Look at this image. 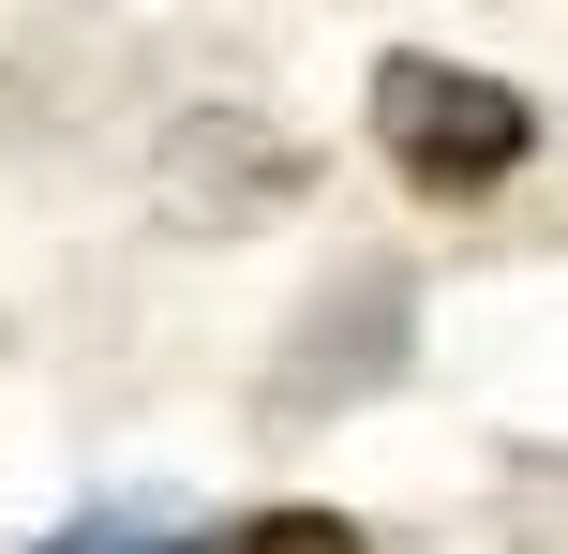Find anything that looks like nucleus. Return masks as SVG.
<instances>
[{
    "label": "nucleus",
    "instance_id": "f257e3e1",
    "mask_svg": "<svg viewBox=\"0 0 568 554\" xmlns=\"http://www.w3.org/2000/svg\"><path fill=\"white\" fill-rule=\"evenodd\" d=\"M374 150H389L419 195H494V180H524L539 120H524V90L479 75V60H389V75H374Z\"/></svg>",
    "mask_w": 568,
    "mask_h": 554
},
{
    "label": "nucleus",
    "instance_id": "f03ea898",
    "mask_svg": "<svg viewBox=\"0 0 568 554\" xmlns=\"http://www.w3.org/2000/svg\"><path fill=\"white\" fill-rule=\"evenodd\" d=\"M240 554H359L344 510H270V525H240Z\"/></svg>",
    "mask_w": 568,
    "mask_h": 554
},
{
    "label": "nucleus",
    "instance_id": "7ed1b4c3",
    "mask_svg": "<svg viewBox=\"0 0 568 554\" xmlns=\"http://www.w3.org/2000/svg\"><path fill=\"white\" fill-rule=\"evenodd\" d=\"M45 554H180L165 525H75V540H45Z\"/></svg>",
    "mask_w": 568,
    "mask_h": 554
}]
</instances>
